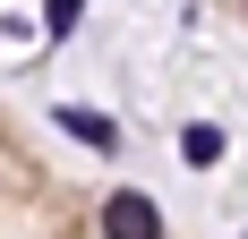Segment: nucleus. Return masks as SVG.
Wrapping results in <instances>:
<instances>
[{"instance_id":"f257e3e1","label":"nucleus","mask_w":248,"mask_h":239,"mask_svg":"<svg viewBox=\"0 0 248 239\" xmlns=\"http://www.w3.org/2000/svg\"><path fill=\"white\" fill-rule=\"evenodd\" d=\"M103 231H111V239H154V231H163V214H154L137 188H120L111 205H103Z\"/></svg>"},{"instance_id":"f03ea898","label":"nucleus","mask_w":248,"mask_h":239,"mask_svg":"<svg viewBox=\"0 0 248 239\" xmlns=\"http://www.w3.org/2000/svg\"><path fill=\"white\" fill-rule=\"evenodd\" d=\"M60 128L86 137V145H111V120H94V111H60Z\"/></svg>"}]
</instances>
